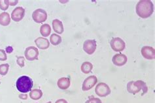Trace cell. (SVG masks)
Wrapping results in <instances>:
<instances>
[{"mask_svg": "<svg viewBox=\"0 0 155 103\" xmlns=\"http://www.w3.org/2000/svg\"><path fill=\"white\" fill-rule=\"evenodd\" d=\"M137 14L142 18L150 17L154 12V4L149 0H141L136 7Z\"/></svg>", "mask_w": 155, "mask_h": 103, "instance_id": "1", "label": "cell"}, {"mask_svg": "<svg viewBox=\"0 0 155 103\" xmlns=\"http://www.w3.org/2000/svg\"><path fill=\"white\" fill-rule=\"evenodd\" d=\"M16 87L20 93H26L33 87V81L29 76H22L16 82Z\"/></svg>", "mask_w": 155, "mask_h": 103, "instance_id": "2", "label": "cell"}, {"mask_svg": "<svg viewBox=\"0 0 155 103\" xmlns=\"http://www.w3.org/2000/svg\"><path fill=\"white\" fill-rule=\"evenodd\" d=\"M95 92L97 95L100 97H107L111 93V89L104 82H101L96 85L95 89Z\"/></svg>", "mask_w": 155, "mask_h": 103, "instance_id": "3", "label": "cell"}, {"mask_svg": "<svg viewBox=\"0 0 155 103\" xmlns=\"http://www.w3.org/2000/svg\"><path fill=\"white\" fill-rule=\"evenodd\" d=\"M110 45L113 50L115 52L123 51L126 47L124 41L120 37L113 38L110 42Z\"/></svg>", "mask_w": 155, "mask_h": 103, "instance_id": "4", "label": "cell"}, {"mask_svg": "<svg viewBox=\"0 0 155 103\" xmlns=\"http://www.w3.org/2000/svg\"><path fill=\"white\" fill-rule=\"evenodd\" d=\"M32 18L36 23L40 24L44 22L47 19V13L43 9H38L34 11L32 14Z\"/></svg>", "mask_w": 155, "mask_h": 103, "instance_id": "5", "label": "cell"}, {"mask_svg": "<svg viewBox=\"0 0 155 103\" xmlns=\"http://www.w3.org/2000/svg\"><path fill=\"white\" fill-rule=\"evenodd\" d=\"M97 48V43L95 40L88 39L84 41L83 44V50L89 55H92L95 52Z\"/></svg>", "mask_w": 155, "mask_h": 103, "instance_id": "6", "label": "cell"}, {"mask_svg": "<svg viewBox=\"0 0 155 103\" xmlns=\"http://www.w3.org/2000/svg\"><path fill=\"white\" fill-rule=\"evenodd\" d=\"M24 55H25L26 60L32 61L38 60L39 56V50L35 47H29L26 49Z\"/></svg>", "mask_w": 155, "mask_h": 103, "instance_id": "7", "label": "cell"}, {"mask_svg": "<svg viewBox=\"0 0 155 103\" xmlns=\"http://www.w3.org/2000/svg\"><path fill=\"white\" fill-rule=\"evenodd\" d=\"M97 82V77L96 76H90L87 77L86 79L84 80V82L82 85L83 91H88L91 89L94 86Z\"/></svg>", "mask_w": 155, "mask_h": 103, "instance_id": "8", "label": "cell"}, {"mask_svg": "<svg viewBox=\"0 0 155 103\" xmlns=\"http://www.w3.org/2000/svg\"><path fill=\"white\" fill-rule=\"evenodd\" d=\"M25 15V9L23 7H18L15 9L11 13V18L15 22H20Z\"/></svg>", "mask_w": 155, "mask_h": 103, "instance_id": "9", "label": "cell"}, {"mask_svg": "<svg viewBox=\"0 0 155 103\" xmlns=\"http://www.w3.org/2000/svg\"><path fill=\"white\" fill-rule=\"evenodd\" d=\"M141 52L143 57L147 60H154L155 58V50L153 47L148 46L143 47Z\"/></svg>", "mask_w": 155, "mask_h": 103, "instance_id": "10", "label": "cell"}, {"mask_svg": "<svg viewBox=\"0 0 155 103\" xmlns=\"http://www.w3.org/2000/svg\"><path fill=\"white\" fill-rule=\"evenodd\" d=\"M127 57L122 53H117L113 57V63L117 67H122L127 63Z\"/></svg>", "mask_w": 155, "mask_h": 103, "instance_id": "11", "label": "cell"}, {"mask_svg": "<svg viewBox=\"0 0 155 103\" xmlns=\"http://www.w3.org/2000/svg\"><path fill=\"white\" fill-rule=\"evenodd\" d=\"M35 43L39 49L46 50L50 46V43L48 40L44 37H38L35 40Z\"/></svg>", "mask_w": 155, "mask_h": 103, "instance_id": "12", "label": "cell"}, {"mask_svg": "<svg viewBox=\"0 0 155 103\" xmlns=\"http://www.w3.org/2000/svg\"><path fill=\"white\" fill-rule=\"evenodd\" d=\"M52 28L58 34H62L64 31L62 22L58 19H54L52 21Z\"/></svg>", "mask_w": 155, "mask_h": 103, "instance_id": "13", "label": "cell"}, {"mask_svg": "<svg viewBox=\"0 0 155 103\" xmlns=\"http://www.w3.org/2000/svg\"><path fill=\"white\" fill-rule=\"evenodd\" d=\"M70 80L68 78H61L57 82V85L61 89H67L70 86Z\"/></svg>", "mask_w": 155, "mask_h": 103, "instance_id": "14", "label": "cell"}, {"mask_svg": "<svg viewBox=\"0 0 155 103\" xmlns=\"http://www.w3.org/2000/svg\"><path fill=\"white\" fill-rule=\"evenodd\" d=\"M10 23L11 17L9 13L4 12V13L0 14V25L3 26H7L8 25H9Z\"/></svg>", "mask_w": 155, "mask_h": 103, "instance_id": "15", "label": "cell"}, {"mask_svg": "<svg viewBox=\"0 0 155 103\" xmlns=\"http://www.w3.org/2000/svg\"><path fill=\"white\" fill-rule=\"evenodd\" d=\"M43 96L42 91L39 89H32L30 93V97L33 100H39Z\"/></svg>", "mask_w": 155, "mask_h": 103, "instance_id": "16", "label": "cell"}, {"mask_svg": "<svg viewBox=\"0 0 155 103\" xmlns=\"http://www.w3.org/2000/svg\"><path fill=\"white\" fill-rule=\"evenodd\" d=\"M40 33L44 37H47L48 35H50L51 33V27L50 25L48 24H43L40 27Z\"/></svg>", "mask_w": 155, "mask_h": 103, "instance_id": "17", "label": "cell"}, {"mask_svg": "<svg viewBox=\"0 0 155 103\" xmlns=\"http://www.w3.org/2000/svg\"><path fill=\"white\" fill-rule=\"evenodd\" d=\"M127 90L130 93L136 94L139 93L141 89L139 88L136 85L134 84V81L129 82L127 84Z\"/></svg>", "mask_w": 155, "mask_h": 103, "instance_id": "18", "label": "cell"}, {"mask_svg": "<svg viewBox=\"0 0 155 103\" xmlns=\"http://www.w3.org/2000/svg\"><path fill=\"white\" fill-rule=\"evenodd\" d=\"M93 69V65L91 62H88V61H85L84 62L82 65H81V71H82L84 74H88L91 72L92 70Z\"/></svg>", "mask_w": 155, "mask_h": 103, "instance_id": "19", "label": "cell"}, {"mask_svg": "<svg viewBox=\"0 0 155 103\" xmlns=\"http://www.w3.org/2000/svg\"><path fill=\"white\" fill-rule=\"evenodd\" d=\"M134 84L136 85L137 87L140 88L141 90L143 91V94L141 95H144L145 93H147L148 92V88L147 86V84L145 82L142 80H137L136 82H134Z\"/></svg>", "mask_w": 155, "mask_h": 103, "instance_id": "20", "label": "cell"}, {"mask_svg": "<svg viewBox=\"0 0 155 103\" xmlns=\"http://www.w3.org/2000/svg\"><path fill=\"white\" fill-rule=\"evenodd\" d=\"M50 41L52 45H54V46H57V45H58L59 44L62 43V37H61L60 35L53 34L51 36Z\"/></svg>", "mask_w": 155, "mask_h": 103, "instance_id": "21", "label": "cell"}, {"mask_svg": "<svg viewBox=\"0 0 155 103\" xmlns=\"http://www.w3.org/2000/svg\"><path fill=\"white\" fill-rule=\"evenodd\" d=\"M9 69V65L7 63L0 65V75L2 76H5Z\"/></svg>", "mask_w": 155, "mask_h": 103, "instance_id": "22", "label": "cell"}, {"mask_svg": "<svg viewBox=\"0 0 155 103\" xmlns=\"http://www.w3.org/2000/svg\"><path fill=\"white\" fill-rule=\"evenodd\" d=\"M9 6V0H0V9L3 11L7 10Z\"/></svg>", "mask_w": 155, "mask_h": 103, "instance_id": "23", "label": "cell"}, {"mask_svg": "<svg viewBox=\"0 0 155 103\" xmlns=\"http://www.w3.org/2000/svg\"><path fill=\"white\" fill-rule=\"evenodd\" d=\"M17 63L20 67H24V65H25V59L22 56L17 57Z\"/></svg>", "mask_w": 155, "mask_h": 103, "instance_id": "24", "label": "cell"}, {"mask_svg": "<svg viewBox=\"0 0 155 103\" xmlns=\"http://www.w3.org/2000/svg\"><path fill=\"white\" fill-rule=\"evenodd\" d=\"M85 103H102L101 101L98 98H96V97H91L88 98V100H87Z\"/></svg>", "mask_w": 155, "mask_h": 103, "instance_id": "25", "label": "cell"}, {"mask_svg": "<svg viewBox=\"0 0 155 103\" xmlns=\"http://www.w3.org/2000/svg\"><path fill=\"white\" fill-rule=\"evenodd\" d=\"M7 59V56L6 54V52L4 50L0 49V61H5Z\"/></svg>", "mask_w": 155, "mask_h": 103, "instance_id": "26", "label": "cell"}, {"mask_svg": "<svg viewBox=\"0 0 155 103\" xmlns=\"http://www.w3.org/2000/svg\"><path fill=\"white\" fill-rule=\"evenodd\" d=\"M19 97H20V98H21V99L26 100L28 98V95L26 93H22V94L19 95Z\"/></svg>", "mask_w": 155, "mask_h": 103, "instance_id": "27", "label": "cell"}, {"mask_svg": "<svg viewBox=\"0 0 155 103\" xmlns=\"http://www.w3.org/2000/svg\"><path fill=\"white\" fill-rule=\"evenodd\" d=\"M9 5L11 6H15L18 3V0H11V1H9Z\"/></svg>", "mask_w": 155, "mask_h": 103, "instance_id": "28", "label": "cell"}, {"mask_svg": "<svg viewBox=\"0 0 155 103\" xmlns=\"http://www.w3.org/2000/svg\"><path fill=\"white\" fill-rule=\"evenodd\" d=\"M13 47H12L9 46V47H7L6 48V52L7 53H11L13 52Z\"/></svg>", "mask_w": 155, "mask_h": 103, "instance_id": "29", "label": "cell"}, {"mask_svg": "<svg viewBox=\"0 0 155 103\" xmlns=\"http://www.w3.org/2000/svg\"><path fill=\"white\" fill-rule=\"evenodd\" d=\"M55 103H68V102L66 100L62 98V99H58V101H56Z\"/></svg>", "mask_w": 155, "mask_h": 103, "instance_id": "30", "label": "cell"}, {"mask_svg": "<svg viewBox=\"0 0 155 103\" xmlns=\"http://www.w3.org/2000/svg\"><path fill=\"white\" fill-rule=\"evenodd\" d=\"M47 103H51V102L49 101V102H47Z\"/></svg>", "mask_w": 155, "mask_h": 103, "instance_id": "31", "label": "cell"}]
</instances>
